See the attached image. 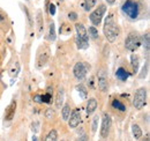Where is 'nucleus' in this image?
<instances>
[{
	"label": "nucleus",
	"mask_w": 150,
	"mask_h": 141,
	"mask_svg": "<svg viewBox=\"0 0 150 141\" xmlns=\"http://www.w3.org/2000/svg\"><path fill=\"white\" fill-rule=\"evenodd\" d=\"M103 33L104 36L106 37V39L110 42V43H114L119 36V28L113 19L112 14H109L106 19H105V23H104V27H103Z\"/></svg>",
	"instance_id": "nucleus-1"
},
{
	"label": "nucleus",
	"mask_w": 150,
	"mask_h": 141,
	"mask_svg": "<svg viewBox=\"0 0 150 141\" xmlns=\"http://www.w3.org/2000/svg\"><path fill=\"white\" fill-rule=\"evenodd\" d=\"M121 9L131 20L137 19L140 14V5L135 0H126L121 6Z\"/></svg>",
	"instance_id": "nucleus-2"
},
{
	"label": "nucleus",
	"mask_w": 150,
	"mask_h": 141,
	"mask_svg": "<svg viewBox=\"0 0 150 141\" xmlns=\"http://www.w3.org/2000/svg\"><path fill=\"white\" fill-rule=\"evenodd\" d=\"M141 45V36L137 33H131L128 34V36L126 37L125 41V48L127 50H129L131 52L136 51Z\"/></svg>",
	"instance_id": "nucleus-3"
},
{
	"label": "nucleus",
	"mask_w": 150,
	"mask_h": 141,
	"mask_svg": "<svg viewBox=\"0 0 150 141\" xmlns=\"http://www.w3.org/2000/svg\"><path fill=\"white\" fill-rule=\"evenodd\" d=\"M146 101H147V90L146 88H139L134 94L133 106L137 110H141L146 105Z\"/></svg>",
	"instance_id": "nucleus-4"
},
{
	"label": "nucleus",
	"mask_w": 150,
	"mask_h": 141,
	"mask_svg": "<svg viewBox=\"0 0 150 141\" xmlns=\"http://www.w3.org/2000/svg\"><path fill=\"white\" fill-rule=\"evenodd\" d=\"M105 13H106V6H105L104 4L99 5V6H98V7L95 9L93 13H90L89 19H90V21L93 22L94 27H96V26H99V24H100V22H102L103 16H104V14H105Z\"/></svg>",
	"instance_id": "nucleus-5"
},
{
	"label": "nucleus",
	"mask_w": 150,
	"mask_h": 141,
	"mask_svg": "<svg viewBox=\"0 0 150 141\" xmlns=\"http://www.w3.org/2000/svg\"><path fill=\"white\" fill-rule=\"evenodd\" d=\"M87 70H88V64L81 63V61L76 63L74 68H73V73H74L75 79H77L80 81L84 80L86 76H87Z\"/></svg>",
	"instance_id": "nucleus-6"
},
{
	"label": "nucleus",
	"mask_w": 150,
	"mask_h": 141,
	"mask_svg": "<svg viewBox=\"0 0 150 141\" xmlns=\"http://www.w3.org/2000/svg\"><path fill=\"white\" fill-rule=\"evenodd\" d=\"M111 117L109 116V113H103V120H102V126H100V137L102 138H108L109 133H110V128H111Z\"/></svg>",
	"instance_id": "nucleus-7"
},
{
	"label": "nucleus",
	"mask_w": 150,
	"mask_h": 141,
	"mask_svg": "<svg viewBox=\"0 0 150 141\" xmlns=\"http://www.w3.org/2000/svg\"><path fill=\"white\" fill-rule=\"evenodd\" d=\"M81 123V113L79 109H75L71 112V116L68 118V126L69 128H76Z\"/></svg>",
	"instance_id": "nucleus-8"
},
{
	"label": "nucleus",
	"mask_w": 150,
	"mask_h": 141,
	"mask_svg": "<svg viewBox=\"0 0 150 141\" xmlns=\"http://www.w3.org/2000/svg\"><path fill=\"white\" fill-rule=\"evenodd\" d=\"M49 58H50V49H49V46H45V49L38 54L37 64H36L37 68H42L47 63Z\"/></svg>",
	"instance_id": "nucleus-9"
},
{
	"label": "nucleus",
	"mask_w": 150,
	"mask_h": 141,
	"mask_svg": "<svg viewBox=\"0 0 150 141\" xmlns=\"http://www.w3.org/2000/svg\"><path fill=\"white\" fill-rule=\"evenodd\" d=\"M97 82H98V88H99L100 91H103V93L108 91V89H109V83H108V79H106V75H105L104 70H99Z\"/></svg>",
	"instance_id": "nucleus-10"
},
{
	"label": "nucleus",
	"mask_w": 150,
	"mask_h": 141,
	"mask_svg": "<svg viewBox=\"0 0 150 141\" xmlns=\"http://www.w3.org/2000/svg\"><path fill=\"white\" fill-rule=\"evenodd\" d=\"M15 111H16V101H12L8 108L6 109L5 112V119L6 120H12L15 116Z\"/></svg>",
	"instance_id": "nucleus-11"
},
{
	"label": "nucleus",
	"mask_w": 150,
	"mask_h": 141,
	"mask_svg": "<svg viewBox=\"0 0 150 141\" xmlns=\"http://www.w3.org/2000/svg\"><path fill=\"white\" fill-rule=\"evenodd\" d=\"M75 43L77 49L80 50H87L89 48V38H82L80 36H75Z\"/></svg>",
	"instance_id": "nucleus-12"
},
{
	"label": "nucleus",
	"mask_w": 150,
	"mask_h": 141,
	"mask_svg": "<svg viewBox=\"0 0 150 141\" xmlns=\"http://www.w3.org/2000/svg\"><path fill=\"white\" fill-rule=\"evenodd\" d=\"M75 30H76V35L82 37V38H88V31L86 29V27L82 23H76L75 24Z\"/></svg>",
	"instance_id": "nucleus-13"
},
{
	"label": "nucleus",
	"mask_w": 150,
	"mask_h": 141,
	"mask_svg": "<svg viewBox=\"0 0 150 141\" xmlns=\"http://www.w3.org/2000/svg\"><path fill=\"white\" fill-rule=\"evenodd\" d=\"M115 76H117V79H119L120 81H126V80L128 79V76H129V73L125 70L124 67H119V68L117 70V72H115Z\"/></svg>",
	"instance_id": "nucleus-14"
},
{
	"label": "nucleus",
	"mask_w": 150,
	"mask_h": 141,
	"mask_svg": "<svg viewBox=\"0 0 150 141\" xmlns=\"http://www.w3.org/2000/svg\"><path fill=\"white\" fill-rule=\"evenodd\" d=\"M131 65H132V68H133V72H134V73H137V72H139V68H140V59H139V56L132 54Z\"/></svg>",
	"instance_id": "nucleus-15"
},
{
	"label": "nucleus",
	"mask_w": 150,
	"mask_h": 141,
	"mask_svg": "<svg viewBox=\"0 0 150 141\" xmlns=\"http://www.w3.org/2000/svg\"><path fill=\"white\" fill-rule=\"evenodd\" d=\"M97 109V101L95 98H90L88 101V104H87V115H93Z\"/></svg>",
	"instance_id": "nucleus-16"
},
{
	"label": "nucleus",
	"mask_w": 150,
	"mask_h": 141,
	"mask_svg": "<svg viewBox=\"0 0 150 141\" xmlns=\"http://www.w3.org/2000/svg\"><path fill=\"white\" fill-rule=\"evenodd\" d=\"M64 95H65V91L62 88H59L57 91V96H56V106L57 108H61L62 103H64Z\"/></svg>",
	"instance_id": "nucleus-17"
},
{
	"label": "nucleus",
	"mask_w": 150,
	"mask_h": 141,
	"mask_svg": "<svg viewBox=\"0 0 150 141\" xmlns=\"http://www.w3.org/2000/svg\"><path fill=\"white\" fill-rule=\"evenodd\" d=\"M132 133L134 139H140L142 137V130L140 128V126L137 124H133L132 125Z\"/></svg>",
	"instance_id": "nucleus-18"
},
{
	"label": "nucleus",
	"mask_w": 150,
	"mask_h": 141,
	"mask_svg": "<svg viewBox=\"0 0 150 141\" xmlns=\"http://www.w3.org/2000/svg\"><path fill=\"white\" fill-rule=\"evenodd\" d=\"M141 43H143V46H144L146 52L149 53V50H150V34L149 33H147L143 37H141Z\"/></svg>",
	"instance_id": "nucleus-19"
},
{
	"label": "nucleus",
	"mask_w": 150,
	"mask_h": 141,
	"mask_svg": "<svg viewBox=\"0 0 150 141\" xmlns=\"http://www.w3.org/2000/svg\"><path fill=\"white\" fill-rule=\"evenodd\" d=\"M47 38L50 41H56V26H54V22H51L50 26H49V35Z\"/></svg>",
	"instance_id": "nucleus-20"
},
{
	"label": "nucleus",
	"mask_w": 150,
	"mask_h": 141,
	"mask_svg": "<svg viewBox=\"0 0 150 141\" xmlns=\"http://www.w3.org/2000/svg\"><path fill=\"white\" fill-rule=\"evenodd\" d=\"M71 108L68 104H65L64 108H62V110H61V115H62V119L64 120H68V118H69V116H71Z\"/></svg>",
	"instance_id": "nucleus-21"
},
{
	"label": "nucleus",
	"mask_w": 150,
	"mask_h": 141,
	"mask_svg": "<svg viewBox=\"0 0 150 141\" xmlns=\"http://www.w3.org/2000/svg\"><path fill=\"white\" fill-rule=\"evenodd\" d=\"M112 106L114 108V109L121 111V112H125V111H126V105H125L124 103H121L119 100H113Z\"/></svg>",
	"instance_id": "nucleus-22"
},
{
	"label": "nucleus",
	"mask_w": 150,
	"mask_h": 141,
	"mask_svg": "<svg viewBox=\"0 0 150 141\" xmlns=\"http://www.w3.org/2000/svg\"><path fill=\"white\" fill-rule=\"evenodd\" d=\"M96 4H97V0H84V5H83L84 6V9L87 12H90L95 6H96Z\"/></svg>",
	"instance_id": "nucleus-23"
},
{
	"label": "nucleus",
	"mask_w": 150,
	"mask_h": 141,
	"mask_svg": "<svg viewBox=\"0 0 150 141\" xmlns=\"http://www.w3.org/2000/svg\"><path fill=\"white\" fill-rule=\"evenodd\" d=\"M76 90L79 91V94H80V96H81L82 98H87V96H88V90H87V88H86L83 85H77V86H76Z\"/></svg>",
	"instance_id": "nucleus-24"
},
{
	"label": "nucleus",
	"mask_w": 150,
	"mask_h": 141,
	"mask_svg": "<svg viewBox=\"0 0 150 141\" xmlns=\"http://www.w3.org/2000/svg\"><path fill=\"white\" fill-rule=\"evenodd\" d=\"M37 28H38V31L42 33L43 31V28H44V20H43V15L40 12L37 13Z\"/></svg>",
	"instance_id": "nucleus-25"
},
{
	"label": "nucleus",
	"mask_w": 150,
	"mask_h": 141,
	"mask_svg": "<svg viewBox=\"0 0 150 141\" xmlns=\"http://www.w3.org/2000/svg\"><path fill=\"white\" fill-rule=\"evenodd\" d=\"M57 139H58V132H57L56 130H52V131H50L49 134L46 135L45 141H57Z\"/></svg>",
	"instance_id": "nucleus-26"
},
{
	"label": "nucleus",
	"mask_w": 150,
	"mask_h": 141,
	"mask_svg": "<svg viewBox=\"0 0 150 141\" xmlns=\"http://www.w3.org/2000/svg\"><path fill=\"white\" fill-rule=\"evenodd\" d=\"M51 98H52V95L50 94V93H47V94H45V95H40V101H42V103H51Z\"/></svg>",
	"instance_id": "nucleus-27"
},
{
	"label": "nucleus",
	"mask_w": 150,
	"mask_h": 141,
	"mask_svg": "<svg viewBox=\"0 0 150 141\" xmlns=\"http://www.w3.org/2000/svg\"><path fill=\"white\" fill-rule=\"evenodd\" d=\"M44 115H45V118H47V119H51V118L54 116V110H52L51 108H49V109H46V110H45Z\"/></svg>",
	"instance_id": "nucleus-28"
},
{
	"label": "nucleus",
	"mask_w": 150,
	"mask_h": 141,
	"mask_svg": "<svg viewBox=\"0 0 150 141\" xmlns=\"http://www.w3.org/2000/svg\"><path fill=\"white\" fill-rule=\"evenodd\" d=\"M89 35L91 36L93 38H97L98 37V30L96 29V27H89Z\"/></svg>",
	"instance_id": "nucleus-29"
},
{
	"label": "nucleus",
	"mask_w": 150,
	"mask_h": 141,
	"mask_svg": "<svg viewBox=\"0 0 150 141\" xmlns=\"http://www.w3.org/2000/svg\"><path fill=\"white\" fill-rule=\"evenodd\" d=\"M98 120H99V117L98 116H95L94 119H93V127H91V130H93V132H96L97 131V126H98Z\"/></svg>",
	"instance_id": "nucleus-30"
},
{
	"label": "nucleus",
	"mask_w": 150,
	"mask_h": 141,
	"mask_svg": "<svg viewBox=\"0 0 150 141\" xmlns=\"http://www.w3.org/2000/svg\"><path fill=\"white\" fill-rule=\"evenodd\" d=\"M56 9H57L56 5L51 2V4H50V6H49V13H50V15H52V16H53V15H56Z\"/></svg>",
	"instance_id": "nucleus-31"
},
{
	"label": "nucleus",
	"mask_w": 150,
	"mask_h": 141,
	"mask_svg": "<svg viewBox=\"0 0 150 141\" xmlns=\"http://www.w3.org/2000/svg\"><path fill=\"white\" fill-rule=\"evenodd\" d=\"M148 67H149V64L147 63V64H146V66L143 67L142 72H141V74H140V79H144V78H146V75H147V72H148Z\"/></svg>",
	"instance_id": "nucleus-32"
},
{
	"label": "nucleus",
	"mask_w": 150,
	"mask_h": 141,
	"mask_svg": "<svg viewBox=\"0 0 150 141\" xmlns=\"http://www.w3.org/2000/svg\"><path fill=\"white\" fill-rule=\"evenodd\" d=\"M23 9H24V12H25V15H27V18H28V21H29V26H30V27H33V19H31V16H30V13H29L28 8H27V7H24Z\"/></svg>",
	"instance_id": "nucleus-33"
},
{
	"label": "nucleus",
	"mask_w": 150,
	"mask_h": 141,
	"mask_svg": "<svg viewBox=\"0 0 150 141\" xmlns=\"http://www.w3.org/2000/svg\"><path fill=\"white\" fill-rule=\"evenodd\" d=\"M38 128H39V123L38 122H34L31 124V130L34 133H38Z\"/></svg>",
	"instance_id": "nucleus-34"
},
{
	"label": "nucleus",
	"mask_w": 150,
	"mask_h": 141,
	"mask_svg": "<svg viewBox=\"0 0 150 141\" xmlns=\"http://www.w3.org/2000/svg\"><path fill=\"white\" fill-rule=\"evenodd\" d=\"M68 19H69L71 21H76V20H77V14H76L75 12H71V13L68 14Z\"/></svg>",
	"instance_id": "nucleus-35"
},
{
	"label": "nucleus",
	"mask_w": 150,
	"mask_h": 141,
	"mask_svg": "<svg viewBox=\"0 0 150 141\" xmlns=\"http://www.w3.org/2000/svg\"><path fill=\"white\" fill-rule=\"evenodd\" d=\"M76 141H88V137H87L86 134H82V135H81V137H80Z\"/></svg>",
	"instance_id": "nucleus-36"
},
{
	"label": "nucleus",
	"mask_w": 150,
	"mask_h": 141,
	"mask_svg": "<svg viewBox=\"0 0 150 141\" xmlns=\"http://www.w3.org/2000/svg\"><path fill=\"white\" fill-rule=\"evenodd\" d=\"M34 101L37 102V103H42V101H40V95H36V96L34 97Z\"/></svg>",
	"instance_id": "nucleus-37"
},
{
	"label": "nucleus",
	"mask_w": 150,
	"mask_h": 141,
	"mask_svg": "<svg viewBox=\"0 0 150 141\" xmlns=\"http://www.w3.org/2000/svg\"><path fill=\"white\" fill-rule=\"evenodd\" d=\"M106 2H108L109 5H113V4L115 2V0H106Z\"/></svg>",
	"instance_id": "nucleus-38"
},
{
	"label": "nucleus",
	"mask_w": 150,
	"mask_h": 141,
	"mask_svg": "<svg viewBox=\"0 0 150 141\" xmlns=\"http://www.w3.org/2000/svg\"><path fill=\"white\" fill-rule=\"evenodd\" d=\"M143 141H150L149 140V134H147V135H146V139H144Z\"/></svg>",
	"instance_id": "nucleus-39"
},
{
	"label": "nucleus",
	"mask_w": 150,
	"mask_h": 141,
	"mask_svg": "<svg viewBox=\"0 0 150 141\" xmlns=\"http://www.w3.org/2000/svg\"><path fill=\"white\" fill-rule=\"evenodd\" d=\"M4 20H5V18H4V16H2V15H1V13H0V22H2V21H4Z\"/></svg>",
	"instance_id": "nucleus-40"
},
{
	"label": "nucleus",
	"mask_w": 150,
	"mask_h": 141,
	"mask_svg": "<svg viewBox=\"0 0 150 141\" xmlns=\"http://www.w3.org/2000/svg\"><path fill=\"white\" fill-rule=\"evenodd\" d=\"M33 141H38L37 137H35V135H34V137H33Z\"/></svg>",
	"instance_id": "nucleus-41"
},
{
	"label": "nucleus",
	"mask_w": 150,
	"mask_h": 141,
	"mask_svg": "<svg viewBox=\"0 0 150 141\" xmlns=\"http://www.w3.org/2000/svg\"><path fill=\"white\" fill-rule=\"evenodd\" d=\"M59 1H60V2H62V1H64V0H59Z\"/></svg>",
	"instance_id": "nucleus-42"
},
{
	"label": "nucleus",
	"mask_w": 150,
	"mask_h": 141,
	"mask_svg": "<svg viewBox=\"0 0 150 141\" xmlns=\"http://www.w3.org/2000/svg\"><path fill=\"white\" fill-rule=\"evenodd\" d=\"M62 141H65V140H62Z\"/></svg>",
	"instance_id": "nucleus-43"
}]
</instances>
